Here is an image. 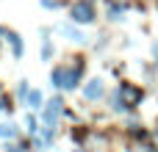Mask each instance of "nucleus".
<instances>
[{
    "instance_id": "nucleus-1",
    "label": "nucleus",
    "mask_w": 158,
    "mask_h": 152,
    "mask_svg": "<svg viewBox=\"0 0 158 152\" xmlns=\"http://www.w3.org/2000/svg\"><path fill=\"white\" fill-rule=\"evenodd\" d=\"M81 80V69L72 66V69H56L53 72V86L56 89H75Z\"/></svg>"
},
{
    "instance_id": "nucleus-2",
    "label": "nucleus",
    "mask_w": 158,
    "mask_h": 152,
    "mask_svg": "<svg viewBox=\"0 0 158 152\" xmlns=\"http://www.w3.org/2000/svg\"><path fill=\"white\" fill-rule=\"evenodd\" d=\"M69 17H72L78 25H89V22L94 19V6H92V3H86V0H78V3L72 6Z\"/></svg>"
},
{
    "instance_id": "nucleus-3",
    "label": "nucleus",
    "mask_w": 158,
    "mask_h": 152,
    "mask_svg": "<svg viewBox=\"0 0 158 152\" xmlns=\"http://www.w3.org/2000/svg\"><path fill=\"white\" fill-rule=\"evenodd\" d=\"M58 111H61V100H50V102H47V108H44V114H42V119H44V125H47V127H53V125H56Z\"/></svg>"
},
{
    "instance_id": "nucleus-4",
    "label": "nucleus",
    "mask_w": 158,
    "mask_h": 152,
    "mask_svg": "<svg viewBox=\"0 0 158 152\" xmlns=\"http://www.w3.org/2000/svg\"><path fill=\"white\" fill-rule=\"evenodd\" d=\"M83 97H86V100H100V97H103V80H97V78L89 80L86 89H83Z\"/></svg>"
},
{
    "instance_id": "nucleus-5",
    "label": "nucleus",
    "mask_w": 158,
    "mask_h": 152,
    "mask_svg": "<svg viewBox=\"0 0 158 152\" xmlns=\"http://www.w3.org/2000/svg\"><path fill=\"white\" fill-rule=\"evenodd\" d=\"M119 91H122V94L128 97V102H139V100H142V91H139V89H131V86H122Z\"/></svg>"
},
{
    "instance_id": "nucleus-6",
    "label": "nucleus",
    "mask_w": 158,
    "mask_h": 152,
    "mask_svg": "<svg viewBox=\"0 0 158 152\" xmlns=\"http://www.w3.org/2000/svg\"><path fill=\"white\" fill-rule=\"evenodd\" d=\"M8 39H11V50H14V55L19 58L22 55V42H19V36H14V33H6Z\"/></svg>"
},
{
    "instance_id": "nucleus-7",
    "label": "nucleus",
    "mask_w": 158,
    "mask_h": 152,
    "mask_svg": "<svg viewBox=\"0 0 158 152\" xmlns=\"http://www.w3.org/2000/svg\"><path fill=\"white\" fill-rule=\"evenodd\" d=\"M14 136H17V127L14 125H8V122L0 125V138H14Z\"/></svg>"
},
{
    "instance_id": "nucleus-8",
    "label": "nucleus",
    "mask_w": 158,
    "mask_h": 152,
    "mask_svg": "<svg viewBox=\"0 0 158 152\" xmlns=\"http://www.w3.org/2000/svg\"><path fill=\"white\" fill-rule=\"evenodd\" d=\"M28 105H31V108H42V94H39V91H31V94H28Z\"/></svg>"
},
{
    "instance_id": "nucleus-9",
    "label": "nucleus",
    "mask_w": 158,
    "mask_h": 152,
    "mask_svg": "<svg viewBox=\"0 0 158 152\" xmlns=\"http://www.w3.org/2000/svg\"><path fill=\"white\" fill-rule=\"evenodd\" d=\"M50 53H53V44L44 42V47H42V58H50Z\"/></svg>"
},
{
    "instance_id": "nucleus-10",
    "label": "nucleus",
    "mask_w": 158,
    "mask_h": 152,
    "mask_svg": "<svg viewBox=\"0 0 158 152\" xmlns=\"http://www.w3.org/2000/svg\"><path fill=\"white\" fill-rule=\"evenodd\" d=\"M17 94H19V100H22V97H28V83H25V80L19 83V89H17Z\"/></svg>"
},
{
    "instance_id": "nucleus-11",
    "label": "nucleus",
    "mask_w": 158,
    "mask_h": 152,
    "mask_svg": "<svg viewBox=\"0 0 158 152\" xmlns=\"http://www.w3.org/2000/svg\"><path fill=\"white\" fill-rule=\"evenodd\" d=\"M25 122H28V130H31V133H33V130H36V119H33V116H28V119H25Z\"/></svg>"
},
{
    "instance_id": "nucleus-12",
    "label": "nucleus",
    "mask_w": 158,
    "mask_h": 152,
    "mask_svg": "<svg viewBox=\"0 0 158 152\" xmlns=\"http://www.w3.org/2000/svg\"><path fill=\"white\" fill-rule=\"evenodd\" d=\"M42 6H44V8H56V6H58V0H42Z\"/></svg>"
},
{
    "instance_id": "nucleus-13",
    "label": "nucleus",
    "mask_w": 158,
    "mask_h": 152,
    "mask_svg": "<svg viewBox=\"0 0 158 152\" xmlns=\"http://www.w3.org/2000/svg\"><path fill=\"white\" fill-rule=\"evenodd\" d=\"M3 152H25V147H6Z\"/></svg>"
},
{
    "instance_id": "nucleus-14",
    "label": "nucleus",
    "mask_w": 158,
    "mask_h": 152,
    "mask_svg": "<svg viewBox=\"0 0 158 152\" xmlns=\"http://www.w3.org/2000/svg\"><path fill=\"white\" fill-rule=\"evenodd\" d=\"M6 108H8V105H6V102H3V100H0V111H6Z\"/></svg>"
}]
</instances>
